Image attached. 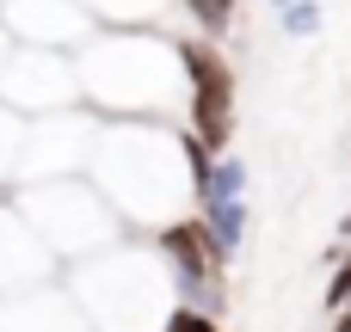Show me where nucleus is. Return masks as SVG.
Instances as JSON below:
<instances>
[{
  "label": "nucleus",
  "mask_w": 351,
  "mask_h": 332,
  "mask_svg": "<svg viewBox=\"0 0 351 332\" xmlns=\"http://www.w3.org/2000/svg\"><path fill=\"white\" fill-rule=\"evenodd\" d=\"M86 179L123 216L130 234H160L197 216V173L185 154V123H148V117L99 123Z\"/></svg>",
  "instance_id": "1"
},
{
  "label": "nucleus",
  "mask_w": 351,
  "mask_h": 332,
  "mask_svg": "<svg viewBox=\"0 0 351 332\" xmlns=\"http://www.w3.org/2000/svg\"><path fill=\"white\" fill-rule=\"evenodd\" d=\"M80 74V105L105 123L117 117H148V123H185V62L179 37L167 31H99L93 43L74 49Z\"/></svg>",
  "instance_id": "2"
},
{
  "label": "nucleus",
  "mask_w": 351,
  "mask_h": 332,
  "mask_svg": "<svg viewBox=\"0 0 351 332\" xmlns=\"http://www.w3.org/2000/svg\"><path fill=\"white\" fill-rule=\"evenodd\" d=\"M62 283L80 302V314L93 320V332H160L167 314L179 308L167 259L154 253L148 234H130V240L68 265Z\"/></svg>",
  "instance_id": "3"
},
{
  "label": "nucleus",
  "mask_w": 351,
  "mask_h": 332,
  "mask_svg": "<svg viewBox=\"0 0 351 332\" xmlns=\"http://www.w3.org/2000/svg\"><path fill=\"white\" fill-rule=\"evenodd\" d=\"M12 203H19V216L37 228V240L62 259V271H68V265H80V259H93V253H105V246H117V240H130L123 216L99 197V185H93V179L12 185Z\"/></svg>",
  "instance_id": "4"
},
{
  "label": "nucleus",
  "mask_w": 351,
  "mask_h": 332,
  "mask_svg": "<svg viewBox=\"0 0 351 332\" xmlns=\"http://www.w3.org/2000/svg\"><path fill=\"white\" fill-rule=\"evenodd\" d=\"M179 62H185V129L210 148V154H234V62L222 55V43L185 31L179 37Z\"/></svg>",
  "instance_id": "5"
},
{
  "label": "nucleus",
  "mask_w": 351,
  "mask_h": 332,
  "mask_svg": "<svg viewBox=\"0 0 351 332\" xmlns=\"http://www.w3.org/2000/svg\"><path fill=\"white\" fill-rule=\"evenodd\" d=\"M99 123H105V117H93L86 105H74V111H49V117H31V123H25V154H19V185L86 179V160H93Z\"/></svg>",
  "instance_id": "6"
},
{
  "label": "nucleus",
  "mask_w": 351,
  "mask_h": 332,
  "mask_svg": "<svg viewBox=\"0 0 351 332\" xmlns=\"http://www.w3.org/2000/svg\"><path fill=\"white\" fill-rule=\"evenodd\" d=\"M148 240H154V253L167 259V277H173L179 308H204V314H216V320H222V308H228V277H222V265H228V259L210 246L204 222H197V216H185V222H173V228L148 234Z\"/></svg>",
  "instance_id": "7"
},
{
  "label": "nucleus",
  "mask_w": 351,
  "mask_h": 332,
  "mask_svg": "<svg viewBox=\"0 0 351 332\" xmlns=\"http://www.w3.org/2000/svg\"><path fill=\"white\" fill-rule=\"evenodd\" d=\"M0 105H12L25 123H31V117H49V111H74V105H80L74 55L12 43V55L0 62Z\"/></svg>",
  "instance_id": "8"
},
{
  "label": "nucleus",
  "mask_w": 351,
  "mask_h": 332,
  "mask_svg": "<svg viewBox=\"0 0 351 332\" xmlns=\"http://www.w3.org/2000/svg\"><path fill=\"white\" fill-rule=\"evenodd\" d=\"M0 25H6L12 43L62 49V55H74L80 43L99 37V18L80 0H0Z\"/></svg>",
  "instance_id": "9"
},
{
  "label": "nucleus",
  "mask_w": 351,
  "mask_h": 332,
  "mask_svg": "<svg viewBox=\"0 0 351 332\" xmlns=\"http://www.w3.org/2000/svg\"><path fill=\"white\" fill-rule=\"evenodd\" d=\"M43 283H62V259L19 216L12 191H0V302L6 296H25V290H43Z\"/></svg>",
  "instance_id": "10"
},
{
  "label": "nucleus",
  "mask_w": 351,
  "mask_h": 332,
  "mask_svg": "<svg viewBox=\"0 0 351 332\" xmlns=\"http://www.w3.org/2000/svg\"><path fill=\"white\" fill-rule=\"evenodd\" d=\"M0 332H93V320L80 314L68 283H43L0 302Z\"/></svg>",
  "instance_id": "11"
},
{
  "label": "nucleus",
  "mask_w": 351,
  "mask_h": 332,
  "mask_svg": "<svg viewBox=\"0 0 351 332\" xmlns=\"http://www.w3.org/2000/svg\"><path fill=\"white\" fill-rule=\"evenodd\" d=\"M80 6L99 18V31H160L179 12V0H80Z\"/></svg>",
  "instance_id": "12"
},
{
  "label": "nucleus",
  "mask_w": 351,
  "mask_h": 332,
  "mask_svg": "<svg viewBox=\"0 0 351 332\" xmlns=\"http://www.w3.org/2000/svg\"><path fill=\"white\" fill-rule=\"evenodd\" d=\"M197 222H204L210 246H216L222 259H234V253L247 246V228H253V209H247V197H241V203H197Z\"/></svg>",
  "instance_id": "13"
},
{
  "label": "nucleus",
  "mask_w": 351,
  "mask_h": 332,
  "mask_svg": "<svg viewBox=\"0 0 351 332\" xmlns=\"http://www.w3.org/2000/svg\"><path fill=\"white\" fill-rule=\"evenodd\" d=\"M247 197V160L241 154H216L204 185H197V203H241Z\"/></svg>",
  "instance_id": "14"
},
{
  "label": "nucleus",
  "mask_w": 351,
  "mask_h": 332,
  "mask_svg": "<svg viewBox=\"0 0 351 332\" xmlns=\"http://www.w3.org/2000/svg\"><path fill=\"white\" fill-rule=\"evenodd\" d=\"M179 12L191 18V31H197V37L222 43V37L234 31V18H241V0H179Z\"/></svg>",
  "instance_id": "15"
},
{
  "label": "nucleus",
  "mask_w": 351,
  "mask_h": 332,
  "mask_svg": "<svg viewBox=\"0 0 351 332\" xmlns=\"http://www.w3.org/2000/svg\"><path fill=\"white\" fill-rule=\"evenodd\" d=\"M19 154H25V117L12 105H0V191L19 185Z\"/></svg>",
  "instance_id": "16"
},
{
  "label": "nucleus",
  "mask_w": 351,
  "mask_h": 332,
  "mask_svg": "<svg viewBox=\"0 0 351 332\" xmlns=\"http://www.w3.org/2000/svg\"><path fill=\"white\" fill-rule=\"evenodd\" d=\"M278 18H284V37H315L321 31V0H290Z\"/></svg>",
  "instance_id": "17"
},
{
  "label": "nucleus",
  "mask_w": 351,
  "mask_h": 332,
  "mask_svg": "<svg viewBox=\"0 0 351 332\" xmlns=\"http://www.w3.org/2000/svg\"><path fill=\"white\" fill-rule=\"evenodd\" d=\"M160 332H222V320H216V314H204V308H173Z\"/></svg>",
  "instance_id": "18"
},
{
  "label": "nucleus",
  "mask_w": 351,
  "mask_h": 332,
  "mask_svg": "<svg viewBox=\"0 0 351 332\" xmlns=\"http://www.w3.org/2000/svg\"><path fill=\"white\" fill-rule=\"evenodd\" d=\"M327 308H333V314H346V308H351V246L339 253V265H333V283H327Z\"/></svg>",
  "instance_id": "19"
},
{
  "label": "nucleus",
  "mask_w": 351,
  "mask_h": 332,
  "mask_svg": "<svg viewBox=\"0 0 351 332\" xmlns=\"http://www.w3.org/2000/svg\"><path fill=\"white\" fill-rule=\"evenodd\" d=\"M339 240H346V246H351V209H346V216H339Z\"/></svg>",
  "instance_id": "20"
},
{
  "label": "nucleus",
  "mask_w": 351,
  "mask_h": 332,
  "mask_svg": "<svg viewBox=\"0 0 351 332\" xmlns=\"http://www.w3.org/2000/svg\"><path fill=\"white\" fill-rule=\"evenodd\" d=\"M6 55H12V37H6V25H0V62H6Z\"/></svg>",
  "instance_id": "21"
},
{
  "label": "nucleus",
  "mask_w": 351,
  "mask_h": 332,
  "mask_svg": "<svg viewBox=\"0 0 351 332\" xmlns=\"http://www.w3.org/2000/svg\"><path fill=\"white\" fill-rule=\"evenodd\" d=\"M333 332H351V308H346V314H339V320H333Z\"/></svg>",
  "instance_id": "22"
},
{
  "label": "nucleus",
  "mask_w": 351,
  "mask_h": 332,
  "mask_svg": "<svg viewBox=\"0 0 351 332\" xmlns=\"http://www.w3.org/2000/svg\"><path fill=\"white\" fill-rule=\"evenodd\" d=\"M271 6H278V12H284V6H290V0H271Z\"/></svg>",
  "instance_id": "23"
}]
</instances>
